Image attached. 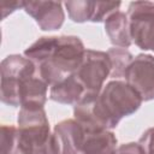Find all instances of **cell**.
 <instances>
[{"instance_id": "obj_13", "label": "cell", "mask_w": 154, "mask_h": 154, "mask_svg": "<svg viewBox=\"0 0 154 154\" xmlns=\"http://www.w3.org/2000/svg\"><path fill=\"white\" fill-rule=\"evenodd\" d=\"M64 6L72 22L75 23L93 22L96 8V1H88V0L65 1Z\"/></svg>"}, {"instance_id": "obj_11", "label": "cell", "mask_w": 154, "mask_h": 154, "mask_svg": "<svg viewBox=\"0 0 154 154\" xmlns=\"http://www.w3.org/2000/svg\"><path fill=\"white\" fill-rule=\"evenodd\" d=\"M103 23L105 31L113 47L129 48L132 45L129 29V18L125 12L118 10L111 13Z\"/></svg>"}, {"instance_id": "obj_17", "label": "cell", "mask_w": 154, "mask_h": 154, "mask_svg": "<svg viewBox=\"0 0 154 154\" xmlns=\"http://www.w3.org/2000/svg\"><path fill=\"white\" fill-rule=\"evenodd\" d=\"M116 154H144V152L138 142H129L118 146Z\"/></svg>"}, {"instance_id": "obj_16", "label": "cell", "mask_w": 154, "mask_h": 154, "mask_svg": "<svg viewBox=\"0 0 154 154\" xmlns=\"http://www.w3.org/2000/svg\"><path fill=\"white\" fill-rule=\"evenodd\" d=\"M144 154H154V128L147 129L138 140Z\"/></svg>"}, {"instance_id": "obj_9", "label": "cell", "mask_w": 154, "mask_h": 154, "mask_svg": "<svg viewBox=\"0 0 154 154\" xmlns=\"http://www.w3.org/2000/svg\"><path fill=\"white\" fill-rule=\"evenodd\" d=\"M48 84L37 75L24 81L19 89L18 102L20 108H45L48 96Z\"/></svg>"}, {"instance_id": "obj_1", "label": "cell", "mask_w": 154, "mask_h": 154, "mask_svg": "<svg viewBox=\"0 0 154 154\" xmlns=\"http://www.w3.org/2000/svg\"><path fill=\"white\" fill-rule=\"evenodd\" d=\"M85 51L78 36H42L24 51V55L35 64L37 76L52 87L75 73Z\"/></svg>"}, {"instance_id": "obj_14", "label": "cell", "mask_w": 154, "mask_h": 154, "mask_svg": "<svg viewBox=\"0 0 154 154\" xmlns=\"http://www.w3.org/2000/svg\"><path fill=\"white\" fill-rule=\"evenodd\" d=\"M107 54L111 60V77L114 79L124 78V73L130 65L134 55L126 49L120 47H112L107 51Z\"/></svg>"}, {"instance_id": "obj_12", "label": "cell", "mask_w": 154, "mask_h": 154, "mask_svg": "<svg viewBox=\"0 0 154 154\" xmlns=\"http://www.w3.org/2000/svg\"><path fill=\"white\" fill-rule=\"evenodd\" d=\"M117 137L112 130L85 131L79 154H116Z\"/></svg>"}, {"instance_id": "obj_5", "label": "cell", "mask_w": 154, "mask_h": 154, "mask_svg": "<svg viewBox=\"0 0 154 154\" xmlns=\"http://www.w3.org/2000/svg\"><path fill=\"white\" fill-rule=\"evenodd\" d=\"M126 14L132 43L143 51H154V2L132 1Z\"/></svg>"}, {"instance_id": "obj_15", "label": "cell", "mask_w": 154, "mask_h": 154, "mask_svg": "<svg viewBox=\"0 0 154 154\" xmlns=\"http://www.w3.org/2000/svg\"><path fill=\"white\" fill-rule=\"evenodd\" d=\"M17 126L14 125H6L1 126V154H11L14 140H16Z\"/></svg>"}, {"instance_id": "obj_10", "label": "cell", "mask_w": 154, "mask_h": 154, "mask_svg": "<svg viewBox=\"0 0 154 154\" xmlns=\"http://www.w3.org/2000/svg\"><path fill=\"white\" fill-rule=\"evenodd\" d=\"M84 97V88L72 73L49 88V99L63 105H76Z\"/></svg>"}, {"instance_id": "obj_2", "label": "cell", "mask_w": 154, "mask_h": 154, "mask_svg": "<svg viewBox=\"0 0 154 154\" xmlns=\"http://www.w3.org/2000/svg\"><path fill=\"white\" fill-rule=\"evenodd\" d=\"M11 154H54L52 132L45 108H20Z\"/></svg>"}, {"instance_id": "obj_7", "label": "cell", "mask_w": 154, "mask_h": 154, "mask_svg": "<svg viewBox=\"0 0 154 154\" xmlns=\"http://www.w3.org/2000/svg\"><path fill=\"white\" fill-rule=\"evenodd\" d=\"M84 135V128L75 118L59 122L52 132L54 154H79Z\"/></svg>"}, {"instance_id": "obj_6", "label": "cell", "mask_w": 154, "mask_h": 154, "mask_svg": "<svg viewBox=\"0 0 154 154\" xmlns=\"http://www.w3.org/2000/svg\"><path fill=\"white\" fill-rule=\"evenodd\" d=\"M125 82L135 88L143 101L154 100V57L140 53L124 73Z\"/></svg>"}, {"instance_id": "obj_3", "label": "cell", "mask_w": 154, "mask_h": 154, "mask_svg": "<svg viewBox=\"0 0 154 154\" xmlns=\"http://www.w3.org/2000/svg\"><path fill=\"white\" fill-rule=\"evenodd\" d=\"M1 101L12 107H19L18 94L22 84L29 77L37 75L35 64L25 55H7L0 66Z\"/></svg>"}, {"instance_id": "obj_8", "label": "cell", "mask_w": 154, "mask_h": 154, "mask_svg": "<svg viewBox=\"0 0 154 154\" xmlns=\"http://www.w3.org/2000/svg\"><path fill=\"white\" fill-rule=\"evenodd\" d=\"M64 4L60 1H24L23 10L31 16L43 31L61 28L65 20Z\"/></svg>"}, {"instance_id": "obj_18", "label": "cell", "mask_w": 154, "mask_h": 154, "mask_svg": "<svg viewBox=\"0 0 154 154\" xmlns=\"http://www.w3.org/2000/svg\"><path fill=\"white\" fill-rule=\"evenodd\" d=\"M23 5H24V1H19V2L18 1H16V2H4L1 5V8H2V18L5 19L8 13H12V12H14L18 8H23Z\"/></svg>"}, {"instance_id": "obj_4", "label": "cell", "mask_w": 154, "mask_h": 154, "mask_svg": "<svg viewBox=\"0 0 154 154\" xmlns=\"http://www.w3.org/2000/svg\"><path fill=\"white\" fill-rule=\"evenodd\" d=\"M111 60L107 52L85 51L83 61L73 73L84 88L83 100H91L99 96L105 87L106 79L111 76Z\"/></svg>"}]
</instances>
